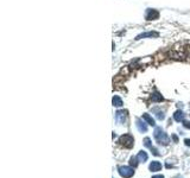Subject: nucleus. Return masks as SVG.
<instances>
[{
    "label": "nucleus",
    "instance_id": "nucleus-1",
    "mask_svg": "<svg viewBox=\"0 0 190 178\" xmlns=\"http://www.w3.org/2000/svg\"><path fill=\"white\" fill-rule=\"evenodd\" d=\"M153 137H155V139H156V141H157L158 145L168 146L170 144V138L166 134V132L164 130H162V127H156L155 128Z\"/></svg>",
    "mask_w": 190,
    "mask_h": 178
},
{
    "label": "nucleus",
    "instance_id": "nucleus-2",
    "mask_svg": "<svg viewBox=\"0 0 190 178\" xmlns=\"http://www.w3.org/2000/svg\"><path fill=\"white\" fill-rule=\"evenodd\" d=\"M119 145L124 146L125 148H132L134 146V138L131 134H123L118 140Z\"/></svg>",
    "mask_w": 190,
    "mask_h": 178
},
{
    "label": "nucleus",
    "instance_id": "nucleus-3",
    "mask_svg": "<svg viewBox=\"0 0 190 178\" xmlns=\"http://www.w3.org/2000/svg\"><path fill=\"white\" fill-rule=\"evenodd\" d=\"M118 172L123 178H132L134 176V169L132 166H126V165H120L118 166Z\"/></svg>",
    "mask_w": 190,
    "mask_h": 178
},
{
    "label": "nucleus",
    "instance_id": "nucleus-4",
    "mask_svg": "<svg viewBox=\"0 0 190 178\" xmlns=\"http://www.w3.org/2000/svg\"><path fill=\"white\" fill-rule=\"evenodd\" d=\"M127 119V111H118L115 113V121L118 124H125Z\"/></svg>",
    "mask_w": 190,
    "mask_h": 178
},
{
    "label": "nucleus",
    "instance_id": "nucleus-5",
    "mask_svg": "<svg viewBox=\"0 0 190 178\" xmlns=\"http://www.w3.org/2000/svg\"><path fill=\"white\" fill-rule=\"evenodd\" d=\"M162 167H163V165H162L161 162L153 160V162L150 163V165H148V170L151 171V172H158V171H161V170H162Z\"/></svg>",
    "mask_w": 190,
    "mask_h": 178
},
{
    "label": "nucleus",
    "instance_id": "nucleus-6",
    "mask_svg": "<svg viewBox=\"0 0 190 178\" xmlns=\"http://www.w3.org/2000/svg\"><path fill=\"white\" fill-rule=\"evenodd\" d=\"M136 126H137L138 131L140 132V133H146V132H147V126H146V124L142 120V119H137Z\"/></svg>",
    "mask_w": 190,
    "mask_h": 178
},
{
    "label": "nucleus",
    "instance_id": "nucleus-7",
    "mask_svg": "<svg viewBox=\"0 0 190 178\" xmlns=\"http://www.w3.org/2000/svg\"><path fill=\"white\" fill-rule=\"evenodd\" d=\"M137 158H138L139 163H145V162H147V159H148V156H147V153H146L145 151L142 150V151H139V152H138Z\"/></svg>",
    "mask_w": 190,
    "mask_h": 178
},
{
    "label": "nucleus",
    "instance_id": "nucleus-8",
    "mask_svg": "<svg viewBox=\"0 0 190 178\" xmlns=\"http://www.w3.org/2000/svg\"><path fill=\"white\" fill-rule=\"evenodd\" d=\"M184 118H185V114L182 111H176L175 114H174V119H175V121H177V122H181V121L183 122Z\"/></svg>",
    "mask_w": 190,
    "mask_h": 178
},
{
    "label": "nucleus",
    "instance_id": "nucleus-9",
    "mask_svg": "<svg viewBox=\"0 0 190 178\" xmlns=\"http://www.w3.org/2000/svg\"><path fill=\"white\" fill-rule=\"evenodd\" d=\"M143 120H145L146 122H147V125H150V126H155L156 125V122H155V119L150 115V114H143Z\"/></svg>",
    "mask_w": 190,
    "mask_h": 178
},
{
    "label": "nucleus",
    "instance_id": "nucleus-10",
    "mask_svg": "<svg viewBox=\"0 0 190 178\" xmlns=\"http://www.w3.org/2000/svg\"><path fill=\"white\" fill-rule=\"evenodd\" d=\"M112 103H113L114 107H121V106L124 105V102H123V100H121V97H119V96H116V95L113 96Z\"/></svg>",
    "mask_w": 190,
    "mask_h": 178
},
{
    "label": "nucleus",
    "instance_id": "nucleus-11",
    "mask_svg": "<svg viewBox=\"0 0 190 178\" xmlns=\"http://www.w3.org/2000/svg\"><path fill=\"white\" fill-rule=\"evenodd\" d=\"M129 166H132L133 169H136V167L139 165V160H138V158L136 156H132L131 158H129V162H128Z\"/></svg>",
    "mask_w": 190,
    "mask_h": 178
},
{
    "label": "nucleus",
    "instance_id": "nucleus-12",
    "mask_svg": "<svg viewBox=\"0 0 190 178\" xmlns=\"http://www.w3.org/2000/svg\"><path fill=\"white\" fill-rule=\"evenodd\" d=\"M151 99H152V101L153 102H161V101H163V96L159 94V93H153L152 94V96H151Z\"/></svg>",
    "mask_w": 190,
    "mask_h": 178
},
{
    "label": "nucleus",
    "instance_id": "nucleus-13",
    "mask_svg": "<svg viewBox=\"0 0 190 178\" xmlns=\"http://www.w3.org/2000/svg\"><path fill=\"white\" fill-rule=\"evenodd\" d=\"M158 33L157 32H147V33H143V35H139L137 37V39H142V38H145V37H157Z\"/></svg>",
    "mask_w": 190,
    "mask_h": 178
},
{
    "label": "nucleus",
    "instance_id": "nucleus-14",
    "mask_svg": "<svg viewBox=\"0 0 190 178\" xmlns=\"http://www.w3.org/2000/svg\"><path fill=\"white\" fill-rule=\"evenodd\" d=\"M143 143H144V146L148 147V148H151V147H152V143H151V139H150L148 137H146V138H145Z\"/></svg>",
    "mask_w": 190,
    "mask_h": 178
},
{
    "label": "nucleus",
    "instance_id": "nucleus-15",
    "mask_svg": "<svg viewBox=\"0 0 190 178\" xmlns=\"http://www.w3.org/2000/svg\"><path fill=\"white\" fill-rule=\"evenodd\" d=\"M150 151H151V153L153 154V156H156V157H159V156H161V153H159V151L157 150V148L156 147H151V148H150Z\"/></svg>",
    "mask_w": 190,
    "mask_h": 178
},
{
    "label": "nucleus",
    "instance_id": "nucleus-16",
    "mask_svg": "<svg viewBox=\"0 0 190 178\" xmlns=\"http://www.w3.org/2000/svg\"><path fill=\"white\" fill-rule=\"evenodd\" d=\"M165 167H166V169H174L175 166H174L171 163H170V159H168L166 163H165Z\"/></svg>",
    "mask_w": 190,
    "mask_h": 178
},
{
    "label": "nucleus",
    "instance_id": "nucleus-17",
    "mask_svg": "<svg viewBox=\"0 0 190 178\" xmlns=\"http://www.w3.org/2000/svg\"><path fill=\"white\" fill-rule=\"evenodd\" d=\"M157 118L159 119V120H164L165 115H164V113H163V112H158V113H157Z\"/></svg>",
    "mask_w": 190,
    "mask_h": 178
},
{
    "label": "nucleus",
    "instance_id": "nucleus-18",
    "mask_svg": "<svg viewBox=\"0 0 190 178\" xmlns=\"http://www.w3.org/2000/svg\"><path fill=\"white\" fill-rule=\"evenodd\" d=\"M183 126L185 127V128H189V130H190V121H183Z\"/></svg>",
    "mask_w": 190,
    "mask_h": 178
},
{
    "label": "nucleus",
    "instance_id": "nucleus-19",
    "mask_svg": "<svg viewBox=\"0 0 190 178\" xmlns=\"http://www.w3.org/2000/svg\"><path fill=\"white\" fill-rule=\"evenodd\" d=\"M171 138H172L174 143H178V137H177L176 134H172V135H171Z\"/></svg>",
    "mask_w": 190,
    "mask_h": 178
},
{
    "label": "nucleus",
    "instance_id": "nucleus-20",
    "mask_svg": "<svg viewBox=\"0 0 190 178\" xmlns=\"http://www.w3.org/2000/svg\"><path fill=\"white\" fill-rule=\"evenodd\" d=\"M184 144H185V146L190 147V139H184Z\"/></svg>",
    "mask_w": 190,
    "mask_h": 178
},
{
    "label": "nucleus",
    "instance_id": "nucleus-21",
    "mask_svg": "<svg viewBox=\"0 0 190 178\" xmlns=\"http://www.w3.org/2000/svg\"><path fill=\"white\" fill-rule=\"evenodd\" d=\"M152 178H165L163 175H155V176H152Z\"/></svg>",
    "mask_w": 190,
    "mask_h": 178
}]
</instances>
